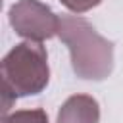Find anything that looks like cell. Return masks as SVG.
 <instances>
[{"mask_svg": "<svg viewBox=\"0 0 123 123\" xmlns=\"http://www.w3.org/2000/svg\"><path fill=\"white\" fill-rule=\"evenodd\" d=\"M58 37L69 48L71 67L81 79L102 81L113 69V42L104 38L86 19L60 15Z\"/></svg>", "mask_w": 123, "mask_h": 123, "instance_id": "obj_1", "label": "cell"}, {"mask_svg": "<svg viewBox=\"0 0 123 123\" xmlns=\"http://www.w3.org/2000/svg\"><path fill=\"white\" fill-rule=\"evenodd\" d=\"M2 77V115L19 96L38 94L50 79L48 54L42 42L25 40L13 46L0 63Z\"/></svg>", "mask_w": 123, "mask_h": 123, "instance_id": "obj_2", "label": "cell"}, {"mask_svg": "<svg viewBox=\"0 0 123 123\" xmlns=\"http://www.w3.org/2000/svg\"><path fill=\"white\" fill-rule=\"evenodd\" d=\"M10 25L19 37L42 42L58 35L60 17L38 0H19L10 8Z\"/></svg>", "mask_w": 123, "mask_h": 123, "instance_id": "obj_3", "label": "cell"}, {"mask_svg": "<svg viewBox=\"0 0 123 123\" xmlns=\"http://www.w3.org/2000/svg\"><path fill=\"white\" fill-rule=\"evenodd\" d=\"M98 102L88 94H73L62 104L56 123H98Z\"/></svg>", "mask_w": 123, "mask_h": 123, "instance_id": "obj_4", "label": "cell"}, {"mask_svg": "<svg viewBox=\"0 0 123 123\" xmlns=\"http://www.w3.org/2000/svg\"><path fill=\"white\" fill-rule=\"evenodd\" d=\"M2 123H48V115L44 110H17L10 115L2 117Z\"/></svg>", "mask_w": 123, "mask_h": 123, "instance_id": "obj_5", "label": "cell"}, {"mask_svg": "<svg viewBox=\"0 0 123 123\" xmlns=\"http://www.w3.org/2000/svg\"><path fill=\"white\" fill-rule=\"evenodd\" d=\"M65 8H69L71 12H77V13H83V12H88L92 10L94 6H98L102 0H60Z\"/></svg>", "mask_w": 123, "mask_h": 123, "instance_id": "obj_6", "label": "cell"}]
</instances>
